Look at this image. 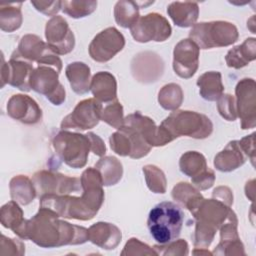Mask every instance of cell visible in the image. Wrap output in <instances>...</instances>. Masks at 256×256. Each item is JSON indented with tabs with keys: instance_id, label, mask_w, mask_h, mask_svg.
Returning <instances> with one entry per match:
<instances>
[{
	"instance_id": "1",
	"label": "cell",
	"mask_w": 256,
	"mask_h": 256,
	"mask_svg": "<svg viewBox=\"0 0 256 256\" xmlns=\"http://www.w3.org/2000/svg\"><path fill=\"white\" fill-rule=\"evenodd\" d=\"M58 215L40 208L31 219L26 220L22 239H30L44 248L83 244L88 241V229L58 219Z\"/></svg>"
},
{
	"instance_id": "2",
	"label": "cell",
	"mask_w": 256,
	"mask_h": 256,
	"mask_svg": "<svg viewBox=\"0 0 256 256\" xmlns=\"http://www.w3.org/2000/svg\"><path fill=\"white\" fill-rule=\"evenodd\" d=\"M232 210L230 206L218 199H204L191 211L196 220L194 246L200 249L209 247L217 229L228 219Z\"/></svg>"
},
{
	"instance_id": "3",
	"label": "cell",
	"mask_w": 256,
	"mask_h": 256,
	"mask_svg": "<svg viewBox=\"0 0 256 256\" xmlns=\"http://www.w3.org/2000/svg\"><path fill=\"white\" fill-rule=\"evenodd\" d=\"M184 222V213L173 202H160L149 212L147 227L152 238L160 245L176 240Z\"/></svg>"
},
{
	"instance_id": "4",
	"label": "cell",
	"mask_w": 256,
	"mask_h": 256,
	"mask_svg": "<svg viewBox=\"0 0 256 256\" xmlns=\"http://www.w3.org/2000/svg\"><path fill=\"white\" fill-rule=\"evenodd\" d=\"M173 140L180 136L204 139L213 131L211 120L194 111H174L160 125Z\"/></svg>"
},
{
	"instance_id": "5",
	"label": "cell",
	"mask_w": 256,
	"mask_h": 256,
	"mask_svg": "<svg viewBox=\"0 0 256 256\" xmlns=\"http://www.w3.org/2000/svg\"><path fill=\"white\" fill-rule=\"evenodd\" d=\"M238 37L239 34L236 26L226 21L197 23L189 32V39H191L199 49L229 46L235 43Z\"/></svg>"
},
{
	"instance_id": "6",
	"label": "cell",
	"mask_w": 256,
	"mask_h": 256,
	"mask_svg": "<svg viewBox=\"0 0 256 256\" xmlns=\"http://www.w3.org/2000/svg\"><path fill=\"white\" fill-rule=\"evenodd\" d=\"M53 147L58 157L72 168H82L87 162L91 143L87 134L60 131L53 138Z\"/></svg>"
},
{
	"instance_id": "7",
	"label": "cell",
	"mask_w": 256,
	"mask_h": 256,
	"mask_svg": "<svg viewBox=\"0 0 256 256\" xmlns=\"http://www.w3.org/2000/svg\"><path fill=\"white\" fill-rule=\"evenodd\" d=\"M11 58L21 59L27 62H36L38 65H50L59 72L62 69V61L40 37L32 34L23 36L18 45V49L12 54Z\"/></svg>"
},
{
	"instance_id": "8",
	"label": "cell",
	"mask_w": 256,
	"mask_h": 256,
	"mask_svg": "<svg viewBox=\"0 0 256 256\" xmlns=\"http://www.w3.org/2000/svg\"><path fill=\"white\" fill-rule=\"evenodd\" d=\"M59 71L50 65H38L30 78V87L45 97L54 105L65 101V89L58 80Z\"/></svg>"
},
{
	"instance_id": "9",
	"label": "cell",
	"mask_w": 256,
	"mask_h": 256,
	"mask_svg": "<svg viewBox=\"0 0 256 256\" xmlns=\"http://www.w3.org/2000/svg\"><path fill=\"white\" fill-rule=\"evenodd\" d=\"M130 31L135 41L146 43L149 41H165L170 37L172 29L165 17L158 13H149L139 17Z\"/></svg>"
},
{
	"instance_id": "10",
	"label": "cell",
	"mask_w": 256,
	"mask_h": 256,
	"mask_svg": "<svg viewBox=\"0 0 256 256\" xmlns=\"http://www.w3.org/2000/svg\"><path fill=\"white\" fill-rule=\"evenodd\" d=\"M236 111L241 120L243 130L254 128L256 125V84L252 78H244L235 88Z\"/></svg>"
},
{
	"instance_id": "11",
	"label": "cell",
	"mask_w": 256,
	"mask_h": 256,
	"mask_svg": "<svg viewBox=\"0 0 256 256\" xmlns=\"http://www.w3.org/2000/svg\"><path fill=\"white\" fill-rule=\"evenodd\" d=\"M33 183L36 191L39 192L41 196L48 194L67 195L71 192L80 191L81 186L79 178L67 177L66 175L51 171H39L35 173Z\"/></svg>"
},
{
	"instance_id": "12",
	"label": "cell",
	"mask_w": 256,
	"mask_h": 256,
	"mask_svg": "<svg viewBox=\"0 0 256 256\" xmlns=\"http://www.w3.org/2000/svg\"><path fill=\"white\" fill-rule=\"evenodd\" d=\"M102 109L101 102L96 99H85L79 102L74 110L62 120L61 129H91L101 120Z\"/></svg>"
},
{
	"instance_id": "13",
	"label": "cell",
	"mask_w": 256,
	"mask_h": 256,
	"mask_svg": "<svg viewBox=\"0 0 256 256\" xmlns=\"http://www.w3.org/2000/svg\"><path fill=\"white\" fill-rule=\"evenodd\" d=\"M179 167L180 171L190 177L192 183L200 190H206L214 184V172L207 167L205 157L197 151L184 153L180 158Z\"/></svg>"
},
{
	"instance_id": "14",
	"label": "cell",
	"mask_w": 256,
	"mask_h": 256,
	"mask_svg": "<svg viewBox=\"0 0 256 256\" xmlns=\"http://www.w3.org/2000/svg\"><path fill=\"white\" fill-rule=\"evenodd\" d=\"M125 45L124 36L114 27L98 33L89 45V54L97 62H107L120 52Z\"/></svg>"
},
{
	"instance_id": "15",
	"label": "cell",
	"mask_w": 256,
	"mask_h": 256,
	"mask_svg": "<svg viewBox=\"0 0 256 256\" xmlns=\"http://www.w3.org/2000/svg\"><path fill=\"white\" fill-rule=\"evenodd\" d=\"M45 37L49 48L57 55L68 54L75 45L74 34L61 16H53L46 23Z\"/></svg>"
},
{
	"instance_id": "16",
	"label": "cell",
	"mask_w": 256,
	"mask_h": 256,
	"mask_svg": "<svg viewBox=\"0 0 256 256\" xmlns=\"http://www.w3.org/2000/svg\"><path fill=\"white\" fill-rule=\"evenodd\" d=\"M199 48L191 39L178 42L173 51V69L184 79L192 77L198 69Z\"/></svg>"
},
{
	"instance_id": "17",
	"label": "cell",
	"mask_w": 256,
	"mask_h": 256,
	"mask_svg": "<svg viewBox=\"0 0 256 256\" xmlns=\"http://www.w3.org/2000/svg\"><path fill=\"white\" fill-rule=\"evenodd\" d=\"M33 66L30 62L21 59L11 58L9 62H4V57L2 56V66H1V87L8 83L9 85L18 88L22 91H29L30 78L33 72Z\"/></svg>"
},
{
	"instance_id": "18",
	"label": "cell",
	"mask_w": 256,
	"mask_h": 256,
	"mask_svg": "<svg viewBox=\"0 0 256 256\" xmlns=\"http://www.w3.org/2000/svg\"><path fill=\"white\" fill-rule=\"evenodd\" d=\"M163 61L153 52H142L135 56L131 62V71L137 81L151 83L163 73Z\"/></svg>"
},
{
	"instance_id": "19",
	"label": "cell",
	"mask_w": 256,
	"mask_h": 256,
	"mask_svg": "<svg viewBox=\"0 0 256 256\" xmlns=\"http://www.w3.org/2000/svg\"><path fill=\"white\" fill-rule=\"evenodd\" d=\"M8 115L24 124H35L42 118V111L36 101L28 95H13L7 104Z\"/></svg>"
},
{
	"instance_id": "20",
	"label": "cell",
	"mask_w": 256,
	"mask_h": 256,
	"mask_svg": "<svg viewBox=\"0 0 256 256\" xmlns=\"http://www.w3.org/2000/svg\"><path fill=\"white\" fill-rule=\"evenodd\" d=\"M122 238L121 231L111 223L98 222L88 229V239L102 249H115Z\"/></svg>"
},
{
	"instance_id": "21",
	"label": "cell",
	"mask_w": 256,
	"mask_h": 256,
	"mask_svg": "<svg viewBox=\"0 0 256 256\" xmlns=\"http://www.w3.org/2000/svg\"><path fill=\"white\" fill-rule=\"evenodd\" d=\"M90 90L94 98L99 102L107 104L117 100L116 79L107 71H100L92 77Z\"/></svg>"
},
{
	"instance_id": "22",
	"label": "cell",
	"mask_w": 256,
	"mask_h": 256,
	"mask_svg": "<svg viewBox=\"0 0 256 256\" xmlns=\"http://www.w3.org/2000/svg\"><path fill=\"white\" fill-rule=\"evenodd\" d=\"M246 161V155L242 150L239 141L234 140L219 152L214 158V166L222 172L233 171L242 166Z\"/></svg>"
},
{
	"instance_id": "23",
	"label": "cell",
	"mask_w": 256,
	"mask_h": 256,
	"mask_svg": "<svg viewBox=\"0 0 256 256\" xmlns=\"http://www.w3.org/2000/svg\"><path fill=\"white\" fill-rule=\"evenodd\" d=\"M167 13L175 25L186 28L195 25L199 8L195 2H172L167 8Z\"/></svg>"
},
{
	"instance_id": "24",
	"label": "cell",
	"mask_w": 256,
	"mask_h": 256,
	"mask_svg": "<svg viewBox=\"0 0 256 256\" xmlns=\"http://www.w3.org/2000/svg\"><path fill=\"white\" fill-rule=\"evenodd\" d=\"M256 58V39L247 38L241 45L230 49L225 57L228 67L240 69Z\"/></svg>"
},
{
	"instance_id": "25",
	"label": "cell",
	"mask_w": 256,
	"mask_h": 256,
	"mask_svg": "<svg viewBox=\"0 0 256 256\" xmlns=\"http://www.w3.org/2000/svg\"><path fill=\"white\" fill-rule=\"evenodd\" d=\"M66 77L72 90L83 95L90 90V68L83 62L70 63L65 70Z\"/></svg>"
},
{
	"instance_id": "26",
	"label": "cell",
	"mask_w": 256,
	"mask_h": 256,
	"mask_svg": "<svg viewBox=\"0 0 256 256\" xmlns=\"http://www.w3.org/2000/svg\"><path fill=\"white\" fill-rule=\"evenodd\" d=\"M197 85L200 95L207 101L218 100L224 91L221 73L218 71L205 72L197 79Z\"/></svg>"
},
{
	"instance_id": "27",
	"label": "cell",
	"mask_w": 256,
	"mask_h": 256,
	"mask_svg": "<svg viewBox=\"0 0 256 256\" xmlns=\"http://www.w3.org/2000/svg\"><path fill=\"white\" fill-rule=\"evenodd\" d=\"M36 188L34 183L23 175L15 176L10 181V195L13 201L21 205L31 203L36 196Z\"/></svg>"
},
{
	"instance_id": "28",
	"label": "cell",
	"mask_w": 256,
	"mask_h": 256,
	"mask_svg": "<svg viewBox=\"0 0 256 256\" xmlns=\"http://www.w3.org/2000/svg\"><path fill=\"white\" fill-rule=\"evenodd\" d=\"M1 223L4 227L11 229L17 236L22 238L26 220L23 218V211L17 202L10 201L1 208Z\"/></svg>"
},
{
	"instance_id": "29",
	"label": "cell",
	"mask_w": 256,
	"mask_h": 256,
	"mask_svg": "<svg viewBox=\"0 0 256 256\" xmlns=\"http://www.w3.org/2000/svg\"><path fill=\"white\" fill-rule=\"evenodd\" d=\"M95 168L101 175L104 186H111L116 184L122 177V164L117 158L107 156L101 158L95 165Z\"/></svg>"
},
{
	"instance_id": "30",
	"label": "cell",
	"mask_w": 256,
	"mask_h": 256,
	"mask_svg": "<svg viewBox=\"0 0 256 256\" xmlns=\"http://www.w3.org/2000/svg\"><path fill=\"white\" fill-rule=\"evenodd\" d=\"M114 17L117 24L121 27L131 28L139 19L137 2L118 1L114 7Z\"/></svg>"
},
{
	"instance_id": "31",
	"label": "cell",
	"mask_w": 256,
	"mask_h": 256,
	"mask_svg": "<svg viewBox=\"0 0 256 256\" xmlns=\"http://www.w3.org/2000/svg\"><path fill=\"white\" fill-rule=\"evenodd\" d=\"M21 3L0 5V26L3 31L13 32L21 26Z\"/></svg>"
},
{
	"instance_id": "32",
	"label": "cell",
	"mask_w": 256,
	"mask_h": 256,
	"mask_svg": "<svg viewBox=\"0 0 256 256\" xmlns=\"http://www.w3.org/2000/svg\"><path fill=\"white\" fill-rule=\"evenodd\" d=\"M172 197L190 212L203 198L198 190L186 182H180L173 188Z\"/></svg>"
},
{
	"instance_id": "33",
	"label": "cell",
	"mask_w": 256,
	"mask_h": 256,
	"mask_svg": "<svg viewBox=\"0 0 256 256\" xmlns=\"http://www.w3.org/2000/svg\"><path fill=\"white\" fill-rule=\"evenodd\" d=\"M183 101V92L178 84L170 83L165 85L158 94V102L165 110H176Z\"/></svg>"
},
{
	"instance_id": "34",
	"label": "cell",
	"mask_w": 256,
	"mask_h": 256,
	"mask_svg": "<svg viewBox=\"0 0 256 256\" xmlns=\"http://www.w3.org/2000/svg\"><path fill=\"white\" fill-rule=\"evenodd\" d=\"M143 173L148 188L154 193L166 192V178L161 169L155 165H146L143 167Z\"/></svg>"
},
{
	"instance_id": "35",
	"label": "cell",
	"mask_w": 256,
	"mask_h": 256,
	"mask_svg": "<svg viewBox=\"0 0 256 256\" xmlns=\"http://www.w3.org/2000/svg\"><path fill=\"white\" fill-rule=\"evenodd\" d=\"M97 1H62V10L72 18L85 17L96 10Z\"/></svg>"
},
{
	"instance_id": "36",
	"label": "cell",
	"mask_w": 256,
	"mask_h": 256,
	"mask_svg": "<svg viewBox=\"0 0 256 256\" xmlns=\"http://www.w3.org/2000/svg\"><path fill=\"white\" fill-rule=\"evenodd\" d=\"M101 120L106 122L113 128L119 129L124 122L123 118V107L117 100L107 103L102 109Z\"/></svg>"
},
{
	"instance_id": "37",
	"label": "cell",
	"mask_w": 256,
	"mask_h": 256,
	"mask_svg": "<svg viewBox=\"0 0 256 256\" xmlns=\"http://www.w3.org/2000/svg\"><path fill=\"white\" fill-rule=\"evenodd\" d=\"M217 109L219 114L227 121H235L237 118L235 98L230 94H222L218 98Z\"/></svg>"
},
{
	"instance_id": "38",
	"label": "cell",
	"mask_w": 256,
	"mask_h": 256,
	"mask_svg": "<svg viewBox=\"0 0 256 256\" xmlns=\"http://www.w3.org/2000/svg\"><path fill=\"white\" fill-rule=\"evenodd\" d=\"M212 254H216V255H235V254L241 255L242 254V255H244L245 252H244L243 244L240 241V238H235V239L221 240Z\"/></svg>"
},
{
	"instance_id": "39",
	"label": "cell",
	"mask_w": 256,
	"mask_h": 256,
	"mask_svg": "<svg viewBox=\"0 0 256 256\" xmlns=\"http://www.w3.org/2000/svg\"><path fill=\"white\" fill-rule=\"evenodd\" d=\"M122 255H157L154 249H151L148 245L142 243L136 238H131L125 245Z\"/></svg>"
},
{
	"instance_id": "40",
	"label": "cell",
	"mask_w": 256,
	"mask_h": 256,
	"mask_svg": "<svg viewBox=\"0 0 256 256\" xmlns=\"http://www.w3.org/2000/svg\"><path fill=\"white\" fill-rule=\"evenodd\" d=\"M157 247L163 249L158 254L162 255H187L188 254V244L185 240L179 239L174 240L170 243L164 245H156Z\"/></svg>"
},
{
	"instance_id": "41",
	"label": "cell",
	"mask_w": 256,
	"mask_h": 256,
	"mask_svg": "<svg viewBox=\"0 0 256 256\" xmlns=\"http://www.w3.org/2000/svg\"><path fill=\"white\" fill-rule=\"evenodd\" d=\"M31 4L46 15H55L62 8V1H31Z\"/></svg>"
},
{
	"instance_id": "42",
	"label": "cell",
	"mask_w": 256,
	"mask_h": 256,
	"mask_svg": "<svg viewBox=\"0 0 256 256\" xmlns=\"http://www.w3.org/2000/svg\"><path fill=\"white\" fill-rule=\"evenodd\" d=\"M254 136L255 133L250 134L249 136H246L244 138H242L239 143L240 146L242 148V150L244 151L246 157H248L252 163V165L254 166V162H255V146H254Z\"/></svg>"
},
{
	"instance_id": "43",
	"label": "cell",
	"mask_w": 256,
	"mask_h": 256,
	"mask_svg": "<svg viewBox=\"0 0 256 256\" xmlns=\"http://www.w3.org/2000/svg\"><path fill=\"white\" fill-rule=\"evenodd\" d=\"M90 143H91V151L97 156H103L106 152V146L103 140L93 132L87 133Z\"/></svg>"
},
{
	"instance_id": "44",
	"label": "cell",
	"mask_w": 256,
	"mask_h": 256,
	"mask_svg": "<svg viewBox=\"0 0 256 256\" xmlns=\"http://www.w3.org/2000/svg\"><path fill=\"white\" fill-rule=\"evenodd\" d=\"M213 197L218 200L223 201L228 206H231V204L233 203V194L228 187L220 186V187L216 188L213 191Z\"/></svg>"
}]
</instances>
